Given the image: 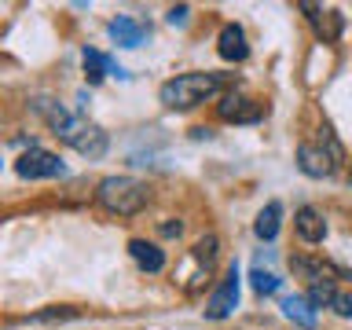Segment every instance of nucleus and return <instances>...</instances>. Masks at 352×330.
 I'll return each instance as SVG.
<instances>
[{"mask_svg": "<svg viewBox=\"0 0 352 330\" xmlns=\"http://www.w3.org/2000/svg\"><path fill=\"white\" fill-rule=\"evenodd\" d=\"M169 22H173V26H184V22H187V4L169 8Z\"/></svg>", "mask_w": 352, "mask_h": 330, "instance_id": "aec40b11", "label": "nucleus"}, {"mask_svg": "<svg viewBox=\"0 0 352 330\" xmlns=\"http://www.w3.org/2000/svg\"><path fill=\"white\" fill-rule=\"evenodd\" d=\"M294 228H297V235H301L305 242H323L327 239V220H323V213H319L316 206H301V209H297Z\"/></svg>", "mask_w": 352, "mask_h": 330, "instance_id": "1a4fd4ad", "label": "nucleus"}, {"mask_svg": "<svg viewBox=\"0 0 352 330\" xmlns=\"http://www.w3.org/2000/svg\"><path fill=\"white\" fill-rule=\"evenodd\" d=\"M330 308H334L338 316L352 319V290H349V294H334V305H330Z\"/></svg>", "mask_w": 352, "mask_h": 330, "instance_id": "6ab92c4d", "label": "nucleus"}, {"mask_svg": "<svg viewBox=\"0 0 352 330\" xmlns=\"http://www.w3.org/2000/svg\"><path fill=\"white\" fill-rule=\"evenodd\" d=\"M250 283H253V290H257L261 297L279 290V279H275L272 272H264V268H253V272H250Z\"/></svg>", "mask_w": 352, "mask_h": 330, "instance_id": "dca6fc26", "label": "nucleus"}, {"mask_svg": "<svg viewBox=\"0 0 352 330\" xmlns=\"http://www.w3.org/2000/svg\"><path fill=\"white\" fill-rule=\"evenodd\" d=\"M129 253H132V261H136L143 272H162V268H165V253L154 246V242L132 239V242H129Z\"/></svg>", "mask_w": 352, "mask_h": 330, "instance_id": "9b49d317", "label": "nucleus"}, {"mask_svg": "<svg viewBox=\"0 0 352 330\" xmlns=\"http://www.w3.org/2000/svg\"><path fill=\"white\" fill-rule=\"evenodd\" d=\"M341 162H345V151H341V143L334 140L330 129H319V140H305L297 147V169L312 176V180L334 176L341 169Z\"/></svg>", "mask_w": 352, "mask_h": 330, "instance_id": "7ed1b4c3", "label": "nucleus"}, {"mask_svg": "<svg viewBox=\"0 0 352 330\" xmlns=\"http://www.w3.org/2000/svg\"><path fill=\"white\" fill-rule=\"evenodd\" d=\"M264 114H268V107L250 99V96H228L220 103V118L224 121H261Z\"/></svg>", "mask_w": 352, "mask_h": 330, "instance_id": "0eeeda50", "label": "nucleus"}, {"mask_svg": "<svg viewBox=\"0 0 352 330\" xmlns=\"http://www.w3.org/2000/svg\"><path fill=\"white\" fill-rule=\"evenodd\" d=\"M334 279H319L308 286V305L312 308H323V305H334Z\"/></svg>", "mask_w": 352, "mask_h": 330, "instance_id": "2eb2a0df", "label": "nucleus"}, {"mask_svg": "<svg viewBox=\"0 0 352 330\" xmlns=\"http://www.w3.org/2000/svg\"><path fill=\"white\" fill-rule=\"evenodd\" d=\"M349 187H352V169H349Z\"/></svg>", "mask_w": 352, "mask_h": 330, "instance_id": "4be33fe9", "label": "nucleus"}, {"mask_svg": "<svg viewBox=\"0 0 352 330\" xmlns=\"http://www.w3.org/2000/svg\"><path fill=\"white\" fill-rule=\"evenodd\" d=\"M217 246H220V242H217V235H206V239H198V242H195V261H198V264H206V268H209V264L217 261Z\"/></svg>", "mask_w": 352, "mask_h": 330, "instance_id": "f3484780", "label": "nucleus"}, {"mask_svg": "<svg viewBox=\"0 0 352 330\" xmlns=\"http://www.w3.org/2000/svg\"><path fill=\"white\" fill-rule=\"evenodd\" d=\"M279 220H283V206L279 202H268L257 213V224H253V231H257V239L272 242L275 235H279Z\"/></svg>", "mask_w": 352, "mask_h": 330, "instance_id": "ddd939ff", "label": "nucleus"}, {"mask_svg": "<svg viewBox=\"0 0 352 330\" xmlns=\"http://www.w3.org/2000/svg\"><path fill=\"white\" fill-rule=\"evenodd\" d=\"M107 55H99V52H85V70H88V81H103V74H107Z\"/></svg>", "mask_w": 352, "mask_h": 330, "instance_id": "a211bd4d", "label": "nucleus"}, {"mask_svg": "<svg viewBox=\"0 0 352 330\" xmlns=\"http://www.w3.org/2000/svg\"><path fill=\"white\" fill-rule=\"evenodd\" d=\"M301 8L312 11V22H316V30H319V37H323V41H334L341 33V15H338V11H323L316 4H301Z\"/></svg>", "mask_w": 352, "mask_h": 330, "instance_id": "4468645a", "label": "nucleus"}, {"mask_svg": "<svg viewBox=\"0 0 352 330\" xmlns=\"http://www.w3.org/2000/svg\"><path fill=\"white\" fill-rule=\"evenodd\" d=\"M15 173L22 176V180H55V176L66 173V165H63L59 154L41 151V147H30V151L15 162Z\"/></svg>", "mask_w": 352, "mask_h": 330, "instance_id": "20e7f679", "label": "nucleus"}, {"mask_svg": "<svg viewBox=\"0 0 352 330\" xmlns=\"http://www.w3.org/2000/svg\"><path fill=\"white\" fill-rule=\"evenodd\" d=\"M70 147H74L77 154H85V158H103V154H107V132L99 129L96 121H88V118H85Z\"/></svg>", "mask_w": 352, "mask_h": 330, "instance_id": "423d86ee", "label": "nucleus"}, {"mask_svg": "<svg viewBox=\"0 0 352 330\" xmlns=\"http://www.w3.org/2000/svg\"><path fill=\"white\" fill-rule=\"evenodd\" d=\"M239 283H242L239 268H231V272L224 275V283L217 286V294L209 297V305H206V319H228L231 312H235V305H239Z\"/></svg>", "mask_w": 352, "mask_h": 330, "instance_id": "39448f33", "label": "nucleus"}, {"mask_svg": "<svg viewBox=\"0 0 352 330\" xmlns=\"http://www.w3.org/2000/svg\"><path fill=\"white\" fill-rule=\"evenodd\" d=\"M180 231H184L180 220H176V224H173V220H169V224H162V235H180Z\"/></svg>", "mask_w": 352, "mask_h": 330, "instance_id": "412c9836", "label": "nucleus"}, {"mask_svg": "<svg viewBox=\"0 0 352 330\" xmlns=\"http://www.w3.org/2000/svg\"><path fill=\"white\" fill-rule=\"evenodd\" d=\"M96 202L114 217H136L151 202V187L136 176H107L96 187Z\"/></svg>", "mask_w": 352, "mask_h": 330, "instance_id": "f03ea898", "label": "nucleus"}, {"mask_svg": "<svg viewBox=\"0 0 352 330\" xmlns=\"http://www.w3.org/2000/svg\"><path fill=\"white\" fill-rule=\"evenodd\" d=\"M283 316L290 319V323L297 327H305V330H312L316 327V308L308 305V297H283Z\"/></svg>", "mask_w": 352, "mask_h": 330, "instance_id": "f8f14e48", "label": "nucleus"}, {"mask_svg": "<svg viewBox=\"0 0 352 330\" xmlns=\"http://www.w3.org/2000/svg\"><path fill=\"white\" fill-rule=\"evenodd\" d=\"M217 52H220V59H228V63H242V59H246V55H250V44H246V33H242V26L228 22V26L220 30Z\"/></svg>", "mask_w": 352, "mask_h": 330, "instance_id": "6e6552de", "label": "nucleus"}, {"mask_svg": "<svg viewBox=\"0 0 352 330\" xmlns=\"http://www.w3.org/2000/svg\"><path fill=\"white\" fill-rule=\"evenodd\" d=\"M220 88H224V74L195 70V74H176L173 81H165L158 88V99L169 110H191L198 103H206V99H213Z\"/></svg>", "mask_w": 352, "mask_h": 330, "instance_id": "f257e3e1", "label": "nucleus"}, {"mask_svg": "<svg viewBox=\"0 0 352 330\" xmlns=\"http://www.w3.org/2000/svg\"><path fill=\"white\" fill-rule=\"evenodd\" d=\"M110 37H114V44H121V48H140L143 37H147V26L136 22L132 15H118L110 22Z\"/></svg>", "mask_w": 352, "mask_h": 330, "instance_id": "9d476101", "label": "nucleus"}]
</instances>
